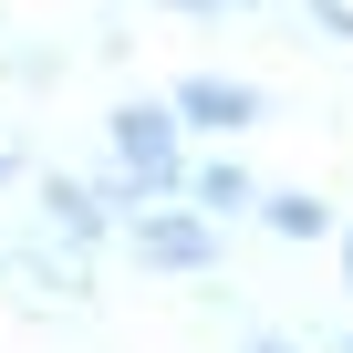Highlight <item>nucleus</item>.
<instances>
[{"instance_id": "nucleus-1", "label": "nucleus", "mask_w": 353, "mask_h": 353, "mask_svg": "<svg viewBox=\"0 0 353 353\" xmlns=\"http://www.w3.org/2000/svg\"><path fill=\"white\" fill-rule=\"evenodd\" d=\"M104 156L135 176L145 198H176V188H188V125H176L166 94H125V104L104 114Z\"/></svg>"}, {"instance_id": "nucleus-2", "label": "nucleus", "mask_w": 353, "mask_h": 353, "mask_svg": "<svg viewBox=\"0 0 353 353\" xmlns=\"http://www.w3.org/2000/svg\"><path fill=\"white\" fill-rule=\"evenodd\" d=\"M114 239L135 250V270H166V281H208V270H219V219H198L188 198H156V208H135Z\"/></svg>"}, {"instance_id": "nucleus-3", "label": "nucleus", "mask_w": 353, "mask_h": 353, "mask_svg": "<svg viewBox=\"0 0 353 353\" xmlns=\"http://www.w3.org/2000/svg\"><path fill=\"white\" fill-rule=\"evenodd\" d=\"M166 104H176V125L208 135V145H239V135H260V125H270V94H260L250 73H176V83H166Z\"/></svg>"}, {"instance_id": "nucleus-4", "label": "nucleus", "mask_w": 353, "mask_h": 353, "mask_svg": "<svg viewBox=\"0 0 353 353\" xmlns=\"http://www.w3.org/2000/svg\"><path fill=\"white\" fill-rule=\"evenodd\" d=\"M32 198H42V239H63L73 260H94V250H114V219H104V198L83 188V176H63V166H42V176H32Z\"/></svg>"}, {"instance_id": "nucleus-5", "label": "nucleus", "mask_w": 353, "mask_h": 353, "mask_svg": "<svg viewBox=\"0 0 353 353\" xmlns=\"http://www.w3.org/2000/svg\"><path fill=\"white\" fill-rule=\"evenodd\" d=\"M176 198H188L198 219H219V229H229V219H250V208H260V176H250V156H239V145H219V156H198V166H188V188H176Z\"/></svg>"}, {"instance_id": "nucleus-6", "label": "nucleus", "mask_w": 353, "mask_h": 353, "mask_svg": "<svg viewBox=\"0 0 353 353\" xmlns=\"http://www.w3.org/2000/svg\"><path fill=\"white\" fill-rule=\"evenodd\" d=\"M250 229H260V239H291V250H312V239H332L343 219H332V198H312V188H260Z\"/></svg>"}, {"instance_id": "nucleus-7", "label": "nucleus", "mask_w": 353, "mask_h": 353, "mask_svg": "<svg viewBox=\"0 0 353 353\" xmlns=\"http://www.w3.org/2000/svg\"><path fill=\"white\" fill-rule=\"evenodd\" d=\"M281 11H301L312 32H332V42L353 52V0H281Z\"/></svg>"}, {"instance_id": "nucleus-8", "label": "nucleus", "mask_w": 353, "mask_h": 353, "mask_svg": "<svg viewBox=\"0 0 353 353\" xmlns=\"http://www.w3.org/2000/svg\"><path fill=\"white\" fill-rule=\"evenodd\" d=\"M239 353H312V343H291V332H250Z\"/></svg>"}, {"instance_id": "nucleus-9", "label": "nucleus", "mask_w": 353, "mask_h": 353, "mask_svg": "<svg viewBox=\"0 0 353 353\" xmlns=\"http://www.w3.org/2000/svg\"><path fill=\"white\" fill-rule=\"evenodd\" d=\"M166 11H188V21H229V0H166Z\"/></svg>"}, {"instance_id": "nucleus-10", "label": "nucleus", "mask_w": 353, "mask_h": 353, "mask_svg": "<svg viewBox=\"0 0 353 353\" xmlns=\"http://www.w3.org/2000/svg\"><path fill=\"white\" fill-rule=\"evenodd\" d=\"M332 260H343V291H353V219L332 229Z\"/></svg>"}, {"instance_id": "nucleus-11", "label": "nucleus", "mask_w": 353, "mask_h": 353, "mask_svg": "<svg viewBox=\"0 0 353 353\" xmlns=\"http://www.w3.org/2000/svg\"><path fill=\"white\" fill-rule=\"evenodd\" d=\"M11 176H21V145H11V135H0V188H11Z\"/></svg>"}, {"instance_id": "nucleus-12", "label": "nucleus", "mask_w": 353, "mask_h": 353, "mask_svg": "<svg viewBox=\"0 0 353 353\" xmlns=\"http://www.w3.org/2000/svg\"><path fill=\"white\" fill-rule=\"evenodd\" d=\"M0 281H11V239H0Z\"/></svg>"}, {"instance_id": "nucleus-13", "label": "nucleus", "mask_w": 353, "mask_h": 353, "mask_svg": "<svg viewBox=\"0 0 353 353\" xmlns=\"http://www.w3.org/2000/svg\"><path fill=\"white\" fill-rule=\"evenodd\" d=\"M332 353H353V332H343V343H332Z\"/></svg>"}]
</instances>
